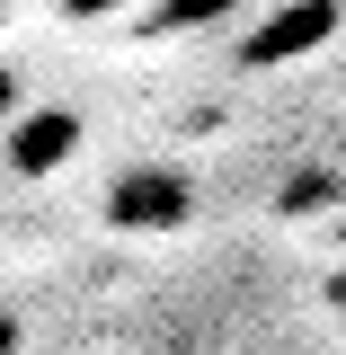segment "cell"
Instances as JSON below:
<instances>
[{
	"instance_id": "6da1fadb",
	"label": "cell",
	"mask_w": 346,
	"mask_h": 355,
	"mask_svg": "<svg viewBox=\"0 0 346 355\" xmlns=\"http://www.w3.org/2000/svg\"><path fill=\"white\" fill-rule=\"evenodd\" d=\"M53 9H62V18H80V27H116V18L142 27V9H151V0H53Z\"/></svg>"
},
{
	"instance_id": "7a4b0ae2",
	"label": "cell",
	"mask_w": 346,
	"mask_h": 355,
	"mask_svg": "<svg viewBox=\"0 0 346 355\" xmlns=\"http://www.w3.org/2000/svg\"><path fill=\"white\" fill-rule=\"evenodd\" d=\"M329 311H338V320H346V266H338V275H329Z\"/></svg>"
},
{
	"instance_id": "3957f363",
	"label": "cell",
	"mask_w": 346,
	"mask_h": 355,
	"mask_svg": "<svg viewBox=\"0 0 346 355\" xmlns=\"http://www.w3.org/2000/svg\"><path fill=\"white\" fill-rule=\"evenodd\" d=\"M0 355H9V320H0Z\"/></svg>"
}]
</instances>
